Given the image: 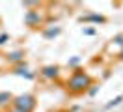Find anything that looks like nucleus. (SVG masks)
Segmentation results:
<instances>
[{"mask_svg":"<svg viewBox=\"0 0 123 112\" xmlns=\"http://www.w3.org/2000/svg\"><path fill=\"white\" fill-rule=\"evenodd\" d=\"M88 84H90V77H88V75L75 73L71 77V80H69V88L73 90V92H80V90H84Z\"/></svg>","mask_w":123,"mask_h":112,"instance_id":"obj_1","label":"nucleus"},{"mask_svg":"<svg viewBox=\"0 0 123 112\" xmlns=\"http://www.w3.org/2000/svg\"><path fill=\"white\" fill-rule=\"evenodd\" d=\"M34 97L32 95H23V97H19L15 101V108H19V110H23V112H30L32 108H34Z\"/></svg>","mask_w":123,"mask_h":112,"instance_id":"obj_2","label":"nucleus"},{"mask_svg":"<svg viewBox=\"0 0 123 112\" xmlns=\"http://www.w3.org/2000/svg\"><path fill=\"white\" fill-rule=\"evenodd\" d=\"M82 21H95V22H105V17H97V15H92V17H84Z\"/></svg>","mask_w":123,"mask_h":112,"instance_id":"obj_3","label":"nucleus"},{"mask_svg":"<svg viewBox=\"0 0 123 112\" xmlns=\"http://www.w3.org/2000/svg\"><path fill=\"white\" fill-rule=\"evenodd\" d=\"M58 73V69H56V67H47L45 69V75L47 77H52V75H56Z\"/></svg>","mask_w":123,"mask_h":112,"instance_id":"obj_4","label":"nucleus"},{"mask_svg":"<svg viewBox=\"0 0 123 112\" xmlns=\"http://www.w3.org/2000/svg\"><path fill=\"white\" fill-rule=\"evenodd\" d=\"M4 99H9V93H2V95H0V103H6Z\"/></svg>","mask_w":123,"mask_h":112,"instance_id":"obj_5","label":"nucleus"},{"mask_svg":"<svg viewBox=\"0 0 123 112\" xmlns=\"http://www.w3.org/2000/svg\"><path fill=\"white\" fill-rule=\"evenodd\" d=\"M6 39H8V36H0V45L6 43Z\"/></svg>","mask_w":123,"mask_h":112,"instance_id":"obj_6","label":"nucleus"},{"mask_svg":"<svg viewBox=\"0 0 123 112\" xmlns=\"http://www.w3.org/2000/svg\"><path fill=\"white\" fill-rule=\"evenodd\" d=\"M121 56H123V54H121Z\"/></svg>","mask_w":123,"mask_h":112,"instance_id":"obj_7","label":"nucleus"}]
</instances>
